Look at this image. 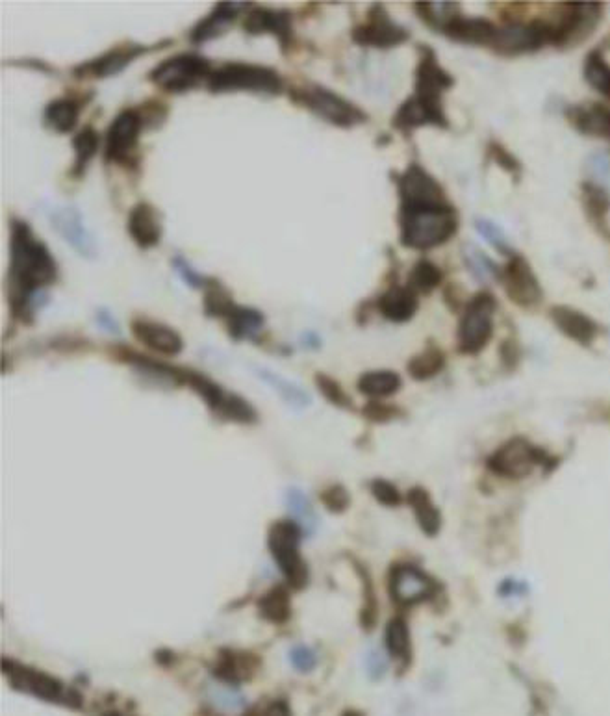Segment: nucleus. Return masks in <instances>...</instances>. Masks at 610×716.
Here are the masks:
<instances>
[{
  "mask_svg": "<svg viewBox=\"0 0 610 716\" xmlns=\"http://www.w3.org/2000/svg\"><path fill=\"white\" fill-rule=\"evenodd\" d=\"M258 668H260V659L255 653L221 650L217 655L214 674L227 685H238L255 678Z\"/></svg>",
  "mask_w": 610,
  "mask_h": 716,
  "instance_id": "28",
  "label": "nucleus"
},
{
  "mask_svg": "<svg viewBox=\"0 0 610 716\" xmlns=\"http://www.w3.org/2000/svg\"><path fill=\"white\" fill-rule=\"evenodd\" d=\"M255 371L256 375H258L267 386H271V388L282 397V401L288 403L293 409H305V407H308V405L312 403L310 396L306 394L305 390H303L299 384L292 383V381L284 379L279 373L267 370V368H256Z\"/></svg>",
  "mask_w": 610,
  "mask_h": 716,
  "instance_id": "37",
  "label": "nucleus"
},
{
  "mask_svg": "<svg viewBox=\"0 0 610 716\" xmlns=\"http://www.w3.org/2000/svg\"><path fill=\"white\" fill-rule=\"evenodd\" d=\"M444 282V271L434 262L421 258L408 273L407 286L418 295L433 294L434 290Z\"/></svg>",
  "mask_w": 610,
  "mask_h": 716,
  "instance_id": "40",
  "label": "nucleus"
},
{
  "mask_svg": "<svg viewBox=\"0 0 610 716\" xmlns=\"http://www.w3.org/2000/svg\"><path fill=\"white\" fill-rule=\"evenodd\" d=\"M442 34L445 38L453 39L457 43H464V45L490 47V43L496 38L497 26L484 17H466L458 12L445 23Z\"/></svg>",
  "mask_w": 610,
  "mask_h": 716,
  "instance_id": "24",
  "label": "nucleus"
},
{
  "mask_svg": "<svg viewBox=\"0 0 610 716\" xmlns=\"http://www.w3.org/2000/svg\"><path fill=\"white\" fill-rule=\"evenodd\" d=\"M414 10L425 25L438 32H442L445 23L460 12L457 2H416Z\"/></svg>",
  "mask_w": 610,
  "mask_h": 716,
  "instance_id": "44",
  "label": "nucleus"
},
{
  "mask_svg": "<svg viewBox=\"0 0 610 716\" xmlns=\"http://www.w3.org/2000/svg\"><path fill=\"white\" fill-rule=\"evenodd\" d=\"M368 670L373 678H379L381 674H384V661L379 657V653L369 655Z\"/></svg>",
  "mask_w": 610,
  "mask_h": 716,
  "instance_id": "61",
  "label": "nucleus"
},
{
  "mask_svg": "<svg viewBox=\"0 0 610 716\" xmlns=\"http://www.w3.org/2000/svg\"><path fill=\"white\" fill-rule=\"evenodd\" d=\"M395 186L399 195V208H431L451 205L440 182L425 167L412 162L407 169L395 175Z\"/></svg>",
  "mask_w": 610,
  "mask_h": 716,
  "instance_id": "11",
  "label": "nucleus"
},
{
  "mask_svg": "<svg viewBox=\"0 0 610 716\" xmlns=\"http://www.w3.org/2000/svg\"><path fill=\"white\" fill-rule=\"evenodd\" d=\"M143 128L145 125L138 108H127L119 112L106 132L104 160L108 164H117V166H138L140 162L138 145Z\"/></svg>",
  "mask_w": 610,
  "mask_h": 716,
  "instance_id": "9",
  "label": "nucleus"
},
{
  "mask_svg": "<svg viewBox=\"0 0 610 716\" xmlns=\"http://www.w3.org/2000/svg\"><path fill=\"white\" fill-rule=\"evenodd\" d=\"M128 236L140 249H153L162 240V221L151 203L141 201L130 208L127 221Z\"/></svg>",
  "mask_w": 610,
  "mask_h": 716,
  "instance_id": "26",
  "label": "nucleus"
},
{
  "mask_svg": "<svg viewBox=\"0 0 610 716\" xmlns=\"http://www.w3.org/2000/svg\"><path fill=\"white\" fill-rule=\"evenodd\" d=\"M145 128H158L164 125L167 117V106L156 99H151L138 108Z\"/></svg>",
  "mask_w": 610,
  "mask_h": 716,
  "instance_id": "52",
  "label": "nucleus"
},
{
  "mask_svg": "<svg viewBox=\"0 0 610 716\" xmlns=\"http://www.w3.org/2000/svg\"><path fill=\"white\" fill-rule=\"evenodd\" d=\"M290 661L295 670L308 674L318 666V655L308 646H295L290 652Z\"/></svg>",
  "mask_w": 610,
  "mask_h": 716,
  "instance_id": "53",
  "label": "nucleus"
},
{
  "mask_svg": "<svg viewBox=\"0 0 610 716\" xmlns=\"http://www.w3.org/2000/svg\"><path fill=\"white\" fill-rule=\"evenodd\" d=\"M203 310L206 318H229L230 312L236 307L234 295L229 288L219 281L217 277H208V282L204 286Z\"/></svg>",
  "mask_w": 610,
  "mask_h": 716,
  "instance_id": "33",
  "label": "nucleus"
},
{
  "mask_svg": "<svg viewBox=\"0 0 610 716\" xmlns=\"http://www.w3.org/2000/svg\"><path fill=\"white\" fill-rule=\"evenodd\" d=\"M375 307L381 312L384 320L392 323H407L412 320L420 308V295L416 294L410 286L392 284L386 292L379 295Z\"/></svg>",
  "mask_w": 610,
  "mask_h": 716,
  "instance_id": "27",
  "label": "nucleus"
},
{
  "mask_svg": "<svg viewBox=\"0 0 610 716\" xmlns=\"http://www.w3.org/2000/svg\"><path fill=\"white\" fill-rule=\"evenodd\" d=\"M171 45V41H162V43H156L153 47L149 45H141V43H134V41H125V43H119L112 47L110 51L104 52L101 56L84 62V64L77 65L73 69V75L78 80H86V78H112L121 75L128 65L134 64L138 58L149 54V52L156 51V49H162Z\"/></svg>",
  "mask_w": 610,
  "mask_h": 716,
  "instance_id": "13",
  "label": "nucleus"
},
{
  "mask_svg": "<svg viewBox=\"0 0 610 716\" xmlns=\"http://www.w3.org/2000/svg\"><path fill=\"white\" fill-rule=\"evenodd\" d=\"M401 377L390 370H377V371H366L358 383L356 388L362 396L375 397H388L394 396L395 392H399L401 388Z\"/></svg>",
  "mask_w": 610,
  "mask_h": 716,
  "instance_id": "36",
  "label": "nucleus"
},
{
  "mask_svg": "<svg viewBox=\"0 0 610 716\" xmlns=\"http://www.w3.org/2000/svg\"><path fill=\"white\" fill-rule=\"evenodd\" d=\"M488 158L496 164L497 167H501L505 173L512 175L514 179H520V173H522V164L520 160L510 153L509 149L505 145H501L499 141H490L488 143V149H486Z\"/></svg>",
  "mask_w": 610,
  "mask_h": 716,
  "instance_id": "48",
  "label": "nucleus"
},
{
  "mask_svg": "<svg viewBox=\"0 0 610 716\" xmlns=\"http://www.w3.org/2000/svg\"><path fill=\"white\" fill-rule=\"evenodd\" d=\"M73 149H75V164L71 167L69 175L73 179H80L86 169H88L89 162L97 156L99 149H101V134L99 130L93 127V125H86L78 132L77 136L73 138Z\"/></svg>",
  "mask_w": 610,
  "mask_h": 716,
  "instance_id": "34",
  "label": "nucleus"
},
{
  "mask_svg": "<svg viewBox=\"0 0 610 716\" xmlns=\"http://www.w3.org/2000/svg\"><path fill=\"white\" fill-rule=\"evenodd\" d=\"M501 282L510 301L523 310H533L540 307L544 292L538 277L534 275L531 264L527 258L518 253L510 256L507 266L501 271Z\"/></svg>",
  "mask_w": 610,
  "mask_h": 716,
  "instance_id": "15",
  "label": "nucleus"
},
{
  "mask_svg": "<svg viewBox=\"0 0 610 716\" xmlns=\"http://www.w3.org/2000/svg\"><path fill=\"white\" fill-rule=\"evenodd\" d=\"M583 75L592 90L599 91L603 97L610 99V65L603 52L592 51L586 56Z\"/></svg>",
  "mask_w": 610,
  "mask_h": 716,
  "instance_id": "43",
  "label": "nucleus"
},
{
  "mask_svg": "<svg viewBox=\"0 0 610 716\" xmlns=\"http://www.w3.org/2000/svg\"><path fill=\"white\" fill-rule=\"evenodd\" d=\"M501 357H503V362H505L509 368L516 366V362H518V358H520V347H518V344H516L514 340H505V344L501 347Z\"/></svg>",
  "mask_w": 610,
  "mask_h": 716,
  "instance_id": "59",
  "label": "nucleus"
},
{
  "mask_svg": "<svg viewBox=\"0 0 610 716\" xmlns=\"http://www.w3.org/2000/svg\"><path fill=\"white\" fill-rule=\"evenodd\" d=\"M212 73L214 67L208 58L195 52H182L156 65L149 73V80L167 93H186L208 82Z\"/></svg>",
  "mask_w": 610,
  "mask_h": 716,
  "instance_id": "6",
  "label": "nucleus"
},
{
  "mask_svg": "<svg viewBox=\"0 0 610 716\" xmlns=\"http://www.w3.org/2000/svg\"><path fill=\"white\" fill-rule=\"evenodd\" d=\"M371 492H373L375 498L381 501L382 505L394 507V505L401 503V494H399L397 488H395L392 483H388V481H382V479L373 481V483H371Z\"/></svg>",
  "mask_w": 610,
  "mask_h": 716,
  "instance_id": "54",
  "label": "nucleus"
},
{
  "mask_svg": "<svg viewBox=\"0 0 610 716\" xmlns=\"http://www.w3.org/2000/svg\"><path fill=\"white\" fill-rule=\"evenodd\" d=\"M82 112V103L73 97H60L45 106L43 123L58 134H69L75 130Z\"/></svg>",
  "mask_w": 610,
  "mask_h": 716,
  "instance_id": "32",
  "label": "nucleus"
},
{
  "mask_svg": "<svg viewBox=\"0 0 610 716\" xmlns=\"http://www.w3.org/2000/svg\"><path fill=\"white\" fill-rule=\"evenodd\" d=\"M408 503L416 512L421 529L427 535H436L440 529V514L436 511L431 496L423 488H412L408 492Z\"/></svg>",
  "mask_w": 610,
  "mask_h": 716,
  "instance_id": "42",
  "label": "nucleus"
},
{
  "mask_svg": "<svg viewBox=\"0 0 610 716\" xmlns=\"http://www.w3.org/2000/svg\"><path fill=\"white\" fill-rule=\"evenodd\" d=\"M351 39L358 47L388 51L407 43L410 39L407 28L397 25L382 4H373L366 13V21L356 25Z\"/></svg>",
  "mask_w": 610,
  "mask_h": 716,
  "instance_id": "12",
  "label": "nucleus"
},
{
  "mask_svg": "<svg viewBox=\"0 0 610 716\" xmlns=\"http://www.w3.org/2000/svg\"><path fill=\"white\" fill-rule=\"evenodd\" d=\"M585 171L590 182L610 190V153H594L586 158Z\"/></svg>",
  "mask_w": 610,
  "mask_h": 716,
  "instance_id": "49",
  "label": "nucleus"
},
{
  "mask_svg": "<svg viewBox=\"0 0 610 716\" xmlns=\"http://www.w3.org/2000/svg\"><path fill=\"white\" fill-rule=\"evenodd\" d=\"M58 281V264L47 243L36 238L23 219L10 221L8 305L15 320L32 325L36 310L45 305L49 286Z\"/></svg>",
  "mask_w": 610,
  "mask_h": 716,
  "instance_id": "1",
  "label": "nucleus"
},
{
  "mask_svg": "<svg viewBox=\"0 0 610 716\" xmlns=\"http://www.w3.org/2000/svg\"><path fill=\"white\" fill-rule=\"evenodd\" d=\"M303 529L293 520H279L271 525L267 546L277 566L293 589H305L308 583V566L301 555Z\"/></svg>",
  "mask_w": 610,
  "mask_h": 716,
  "instance_id": "7",
  "label": "nucleus"
},
{
  "mask_svg": "<svg viewBox=\"0 0 610 716\" xmlns=\"http://www.w3.org/2000/svg\"><path fill=\"white\" fill-rule=\"evenodd\" d=\"M399 242L407 249L429 251L449 242L458 231L453 205L399 208Z\"/></svg>",
  "mask_w": 610,
  "mask_h": 716,
  "instance_id": "2",
  "label": "nucleus"
},
{
  "mask_svg": "<svg viewBox=\"0 0 610 716\" xmlns=\"http://www.w3.org/2000/svg\"><path fill=\"white\" fill-rule=\"evenodd\" d=\"M12 65H23V67H30V69H36L39 73H45V75H54L56 69H52L51 65L47 62H41V60H15Z\"/></svg>",
  "mask_w": 610,
  "mask_h": 716,
  "instance_id": "60",
  "label": "nucleus"
},
{
  "mask_svg": "<svg viewBox=\"0 0 610 716\" xmlns=\"http://www.w3.org/2000/svg\"><path fill=\"white\" fill-rule=\"evenodd\" d=\"M95 321H97V325L101 327L102 331H106V333L110 334H121V327H119V323L115 320L114 314H112L108 308H97Z\"/></svg>",
  "mask_w": 610,
  "mask_h": 716,
  "instance_id": "57",
  "label": "nucleus"
},
{
  "mask_svg": "<svg viewBox=\"0 0 610 716\" xmlns=\"http://www.w3.org/2000/svg\"><path fill=\"white\" fill-rule=\"evenodd\" d=\"M386 648L397 661H408L410 657V633L403 620H392L386 626Z\"/></svg>",
  "mask_w": 610,
  "mask_h": 716,
  "instance_id": "45",
  "label": "nucleus"
},
{
  "mask_svg": "<svg viewBox=\"0 0 610 716\" xmlns=\"http://www.w3.org/2000/svg\"><path fill=\"white\" fill-rule=\"evenodd\" d=\"M572 127L590 138H610V108L603 104H579L566 110Z\"/></svg>",
  "mask_w": 610,
  "mask_h": 716,
  "instance_id": "29",
  "label": "nucleus"
},
{
  "mask_svg": "<svg viewBox=\"0 0 610 716\" xmlns=\"http://www.w3.org/2000/svg\"><path fill=\"white\" fill-rule=\"evenodd\" d=\"M301 344L308 347V349H319L321 347V338L314 331H308V333L301 336Z\"/></svg>",
  "mask_w": 610,
  "mask_h": 716,
  "instance_id": "62",
  "label": "nucleus"
},
{
  "mask_svg": "<svg viewBox=\"0 0 610 716\" xmlns=\"http://www.w3.org/2000/svg\"><path fill=\"white\" fill-rule=\"evenodd\" d=\"M549 318L560 333L581 346H590L598 336V323L577 308L555 305L549 308Z\"/></svg>",
  "mask_w": 610,
  "mask_h": 716,
  "instance_id": "25",
  "label": "nucleus"
},
{
  "mask_svg": "<svg viewBox=\"0 0 610 716\" xmlns=\"http://www.w3.org/2000/svg\"><path fill=\"white\" fill-rule=\"evenodd\" d=\"M243 30L249 36L271 34L279 41L282 52L288 54L293 45V13L290 10H273V8L255 6L245 15Z\"/></svg>",
  "mask_w": 610,
  "mask_h": 716,
  "instance_id": "18",
  "label": "nucleus"
},
{
  "mask_svg": "<svg viewBox=\"0 0 610 716\" xmlns=\"http://www.w3.org/2000/svg\"><path fill=\"white\" fill-rule=\"evenodd\" d=\"M603 6L598 2H568L562 4L557 19L547 21L551 28L553 47H575L590 38L601 21Z\"/></svg>",
  "mask_w": 610,
  "mask_h": 716,
  "instance_id": "8",
  "label": "nucleus"
},
{
  "mask_svg": "<svg viewBox=\"0 0 610 716\" xmlns=\"http://www.w3.org/2000/svg\"><path fill=\"white\" fill-rule=\"evenodd\" d=\"M444 299L445 305L451 308L453 312H457L458 308H462V310H464L466 303H468V301L464 299V294H462V290H460V286H458V284H447V288H445L444 292Z\"/></svg>",
  "mask_w": 610,
  "mask_h": 716,
  "instance_id": "58",
  "label": "nucleus"
},
{
  "mask_svg": "<svg viewBox=\"0 0 610 716\" xmlns=\"http://www.w3.org/2000/svg\"><path fill=\"white\" fill-rule=\"evenodd\" d=\"M206 88L216 95L247 91L255 95L277 97L286 90V82L277 69L267 65L245 64V62H229L214 69L208 78Z\"/></svg>",
  "mask_w": 610,
  "mask_h": 716,
  "instance_id": "3",
  "label": "nucleus"
},
{
  "mask_svg": "<svg viewBox=\"0 0 610 716\" xmlns=\"http://www.w3.org/2000/svg\"><path fill=\"white\" fill-rule=\"evenodd\" d=\"M397 412H399V410L395 409V407L375 403V401L366 405V409H364V414L368 416L369 420H373V422H388V420L394 418Z\"/></svg>",
  "mask_w": 610,
  "mask_h": 716,
  "instance_id": "55",
  "label": "nucleus"
},
{
  "mask_svg": "<svg viewBox=\"0 0 610 716\" xmlns=\"http://www.w3.org/2000/svg\"><path fill=\"white\" fill-rule=\"evenodd\" d=\"M321 501L331 512H344L351 503V496L344 486L334 485L321 492Z\"/></svg>",
  "mask_w": 610,
  "mask_h": 716,
  "instance_id": "51",
  "label": "nucleus"
},
{
  "mask_svg": "<svg viewBox=\"0 0 610 716\" xmlns=\"http://www.w3.org/2000/svg\"><path fill=\"white\" fill-rule=\"evenodd\" d=\"M540 462V451L523 438H514L497 449L490 468L503 477H523Z\"/></svg>",
  "mask_w": 610,
  "mask_h": 716,
  "instance_id": "19",
  "label": "nucleus"
},
{
  "mask_svg": "<svg viewBox=\"0 0 610 716\" xmlns=\"http://www.w3.org/2000/svg\"><path fill=\"white\" fill-rule=\"evenodd\" d=\"M286 507L292 512L293 522H297L308 535H312L318 529V514L303 490L290 488L286 492Z\"/></svg>",
  "mask_w": 610,
  "mask_h": 716,
  "instance_id": "41",
  "label": "nucleus"
},
{
  "mask_svg": "<svg viewBox=\"0 0 610 716\" xmlns=\"http://www.w3.org/2000/svg\"><path fill=\"white\" fill-rule=\"evenodd\" d=\"M6 678L10 679L12 687L17 691L28 692L39 700L52 702V704H65L69 707H80V696L77 692L67 691L62 681L43 674L30 666L17 665L15 661L4 659L2 663Z\"/></svg>",
  "mask_w": 610,
  "mask_h": 716,
  "instance_id": "10",
  "label": "nucleus"
},
{
  "mask_svg": "<svg viewBox=\"0 0 610 716\" xmlns=\"http://www.w3.org/2000/svg\"><path fill=\"white\" fill-rule=\"evenodd\" d=\"M52 229L58 232L69 247H73L78 255L86 260H95L99 255V247L95 236L89 232L82 212L77 206L65 205L54 208L51 212Z\"/></svg>",
  "mask_w": 610,
  "mask_h": 716,
  "instance_id": "17",
  "label": "nucleus"
},
{
  "mask_svg": "<svg viewBox=\"0 0 610 716\" xmlns=\"http://www.w3.org/2000/svg\"><path fill=\"white\" fill-rule=\"evenodd\" d=\"M445 355L444 351L436 344H429L416 357L410 358L408 362V373L412 379L416 381H427L434 375H438L444 370Z\"/></svg>",
  "mask_w": 610,
  "mask_h": 716,
  "instance_id": "39",
  "label": "nucleus"
},
{
  "mask_svg": "<svg viewBox=\"0 0 610 716\" xmlns=\"http://www.w3.org/2000/svg\"><path fill=\"white\" fill-rule=\"evenodd\" d=\"M475 229L483 236L486 242L490 243V245L496 249L497 253L507 255L509 258L514 255V251H512V247H510L509 238L505 236V232L501 231V227L496 225L494 221L477 218L475 219Z\"/></svg>",
  "mask_w": 610,
  "mask_h": 716,
  "instance_id": "47",
  "label": "nucleus"
},
{
  "mask_svg": "<svg viewBox=\"0 0 610 716\" xmlns=\"http://www.w3.org/2000/svg\"><path fill=\"white\" fill-rule=\"evenodd\" d=\"M245 8H247V2H217L216 6L212 8V12L191 28V43L203 45V43L225 36Z\"/></svg>",
  "mask_w": 610,
  "mask_h": 716,
  "instance_id": "22",
  "label": "nucleus"
},
{
  "mask_svg": "<svg viewBox=\"0 0 610 716\" xmlns=\"http://www.w3.org/2000/svg\"><path fill=\"white\" fill-rule=\"evenodd\" d=\"M434 592L433 579L425 576L416 566H397L390 577V594L395 603L399 605H414L427 598Z\"/></svg>",
  "mask_w": 610,
  "mask_h": 716,
  "instance_id": "21",
  "label": "nucleus"
},
{
  "mask_svg": "<svg viewBox=\"0 0 610 716\" xmlns=\"http://www.w3.org/2000/svg\"><path fill=\"white\" fill-rule=\"evenodd\" d=\"M544 45H551V28L544 19H534L531 23H509L497 28L490 49L499 56H520L538 51Z\"/></svg>",
  "mask_w": 610,
  "mask_h": 716,
  "instance_id": "14",
  "label": "nucleus"
},
{
  "mask_svg": "<svg viewBox=\"0 0 610 716\" xmlns=\"http://www.w3.org/2000/svg\"><path fill=\"white\" fill-rule=\"evenodd\" d=\"M497 299L490 292H479L468 299L458 323V351L464 355L481 353L494 334Z\"/></svg>",
  "mask_w": 610,
  "mask_h": 716,
  "instance_id": "5",
  "label": "nucleus"
},
{
  "mask_svg": "<svg viewBox=\"0 0 610 716\" xmlns=\"http://www.w3.org/2000/svg\"><path fill=\"white\" fill-rule=\"evenodd\" d=\"M266 316L255 307L236 305L227 318V331L234 342L253 340L256 342L260 333L264 331Z\"/></svg>",
  "mask_w": 610,
  "mask_h": 716,
  "instance_id": "31",
  "label": "nucleus"
},
{
  "mask_svg": "<svg viewBox=\"0 0 610 716\" xmlns=\"http://www.w3.org/2000/svg\"><path fill=\"white\" fill-rule=\"evenodd\" d=\"M249 716H292V711H290V705L286 704L284 700H275V702L256 707L249 713Z\"/></svg>",
  "mask_w": 610,
  "mask_h": 716,
  "instance_id": "56",
  "label": "nucleus"
},
{
  "mask_svg": "<svg viewBox=\"0 0 610 716\" xmlns=\"http://www.w3.org/2000/svg\"><path fill=\"white\" fill-rule=\"evenodd\" d=\"M392 127L408 136L410 132L421 127L449 128V119L445 116L444 106H434L410 95L407 101L397 108L392 117Z\"/></svg>",
  "mask_w": 610,
  "mask_h": 716,
  "instance_id": "20",
  "label": "nucleus"
},
{
  "mask_svg": "<svg viewBox=\"0 0 610 716\" xmlns=\"http://www.w3.org/2000/svg\"><path fill=\"white\" fill-rule=\"evenodd\" d=\"M462 262L473 277V281L481 282V284L501 281V271L497 268L496 262L475 243L468 242L462 245Z\"/></svg>",
  "mask_w": 610,
  "mask_h": 716,
  "instance_id": "35",
  "label": "nucleus"
},
{
  "mask_svg": "<svg viewBox=\"0 0 610 716\" xmlns=\"http://www.w3.org/2000/svg\"><path fill=\"white\" fill-rule=\"evenodd\" d=\"M171 266H173L175 273L180 277V281L184 282L188 288L204 290V286H206V282H208V277L201 275L197 269L191 266L190 262H188L184 256H175V258L171 260Z\"/></svg>",
  "mask_w": 610,
  "mask_h": 716,
  "instance_id": "50",
  "label": "nucleus"
},
{
  "mask_svg": "<svg viewBox=\"0 0 610 716\" xmlns=\"http://www.w3.org/2000/svg\"><path fill=\"white\" fill-rule=\"evenodd\" d=\"M130 329H132V334H134V338L138 342L149 347V349H153L156 353H160V355L177 357L184 349L182 336L175 329L164 325V323L138 318V320L130 323Z\"/></svg>",
  "mask_w": 610,
  "mask_h": 716,
  "instance_id": "23",
  "label": "nucleus"
},
{
  "mask_svg": "<svg viewBox=\"0 0 610 716\" xmlns=\"http://www.w3.org/2000/svg\"><path fill=\"white\" fill-rule=\"evenodd\" d=\"M420 60L416 65L414 97L434 106H444V93L455 86V78L438 62L436 52L429 45H420Z\"/></svg>",
  "mask_w": 610,
  "mask_h": 716,
  "instance_id": "16",
  "label": "nucleus"
},
{
  "mask_svg": "<svg viewBox=\"0 0 610 716\" xmlns=\"http://www.w3.org/2000/svg\"><path fill=\"white\" fill-rule=\"evenodd\" d=\"M260 616L271 624H286L292 616V600L290 592L284 587H273L258 600Z\"/></svg>",
  "mask_w": 610,
  "mask_h": 716,
  "instance_id": "38",
  "label": "nucleus"
},
{
  "mask_svg": "<svg viewBox=\"0 0 610 716\" xmlns=\"http://www.w3.org/2000/svg\"><path fill=\"white\" fill-rule=\"evenodd\" d=\"M344 716H362L358 711H347Z\"/></svg>",
  "mask_w": 610,
  "mask_h": 716,
  "instance_id": "63",
  "label": "nucleus"
},
{
  "mask_svg": "<svg viewBox=\"0 0 610 716\" xmlns=\"http://www.w3.org/2000/svg\"><path fill=\"white\" fill-rule=\"evenodd\" d=\"M581 197L585 206L586 218L594 225V229L610 240V195L605 188H601L594 182H583L581 184Z\"/></svg>",
  "mask_w": 610,
  "mask_h": 716,
  "instance_id": "30",
  "label": "nucleus"
},
{
  "mask_svg": "<svg viewBox=\"0 0 610 716\" xmlns=\"http://www.w3.org/2000/svg\"><path fill=\"white\" fill-rule=\"evenodd\" d=\"M316 386H318L321 396L325 397L329 403L338 409H353V401L347 396L342 384L334 381L331 375L327 373H316Z\"/></svg>",
  "mask_w": 610,
  "mask_h": 716,
  "instance_id": "46",
  "label": "nucleus"
},
{
  "mask_svg": "<svg viewBox=\"0 0 610 716\" xmlns=\"http://www.w3.org/2000/svg\"><path fill=\"white\" fill-rule=\"evenodd\" d=\"M290 93L293 103L305 106L308 112L331 123L332 127L355 128L369 121L368 114L360 106L325 86L310 84L308 88H295Z\"/></svg>",
  "mask_w": 610,
  "mask_h": 716,
  "instance_id": "4",
  "label": "nucleus"
}]
</instances>
